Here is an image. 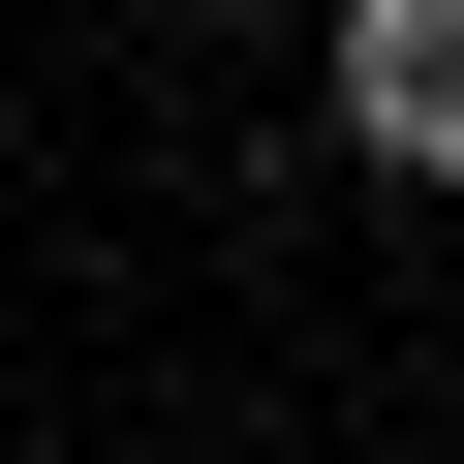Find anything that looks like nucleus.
I'll use <instances>...</instances> for the list:
<instances>
[{
	"mask_svg": "<svg viewBox=\"0 0 464 464\" xmlns=\"http://www.w3.org/2000/svg\"><path fill=\"white\" fill-rule=\"evenodd\" d=\"M310 124L372 186H464V0H310Z\"/></svg>",
	"mask_w": 464,
	"mask_h": 464,
	"instance_id": "obj_1",
	"label": "nucleus"
},
{
	"mask_svg": "<svg viewBox=\"0 0 464 464\" xmlns=\"http://www.w3.org/2000/svg\"><path fill=\"white\" fill-rule=\"evenodd\" d=\"M186 32H217V63H248V32H310V0H186Z\"/></svg>",
	"mask_w": 464,
	"mask_h": 464,
	"instance_id": "obj_2",
	"label": "nucleus"
}]
</instances>
